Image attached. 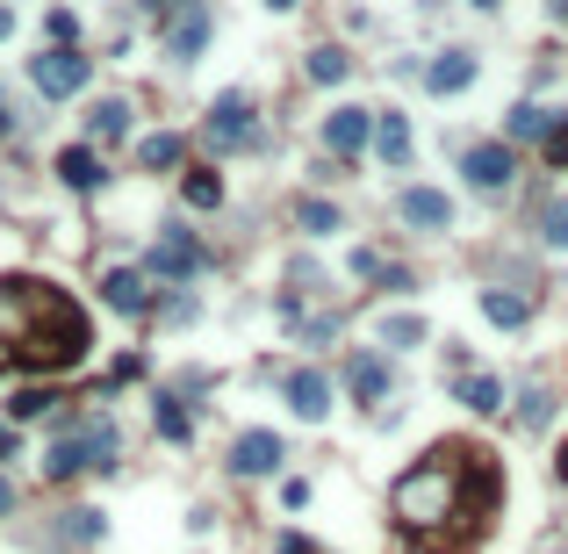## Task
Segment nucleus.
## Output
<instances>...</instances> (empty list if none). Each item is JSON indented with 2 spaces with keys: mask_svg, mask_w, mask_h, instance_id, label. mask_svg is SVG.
Wrapping results in <instances>:
<instances>
[{
  "mask_svg": "<svg viewBox=\"0 0 568 554\" xmlns=\"http://www.w3.org/2000/svg\"><path fill=\"white\" fill-rule=\"evenodd\" d=\"M461 461L468 447H431L417 468H403L389 483V511L403 533H439L447 519H461Z\"/></svg>",
  "mask_w": 568,
  "mask_h": 554,
  "instance_id": "obj_1",
  "label": "nucleus"
},
{
  "mask_svg": "<svg viewBox=\"0 0 568 554\" xmlns=\"http://www.w3.org/2000/svg\"><path fill=\"white\" fill-rule=\"evenodd\" d=\"M86 346H94V325H86V310L72 303L66 288H58V303L44 310V325L22 339L8 361L22 367V375H66V367H80L86 361Z\"/></svg>",
  "mask_w": 568,
  "mask_h": 554,
  "instance_id": "obj_2",
  "label": "nucleus"
},
{
  "mask_svg": "<svg viewBox=\"0 0 568 554\" xmlns=\"http://www.w3.org/2000/svg\"><path fill=\"white\" fill-rule=\"evenodd\" d=\"M122 461V433H116V417L108 411H86V417H72L66 433L51 439V453H44V475L51 483H72V475H86V468H116Z\"/></svg>",
  "mask_w": 568,
  "mask_h": 554,
  "instance_id": "obj_3",
  "label": "nucleus"
},
{
  "mask_svg": "<svg viewBox=\"0 0 568 554\" xmlns=\"http://www.w3.org/2000/svg\"><path fill=\"white\" fill-rule=\"evenodd\" d=\"M58 303V288L51 281H29V274H15V281H0V361L29 339L36 325H44V310Z\"/></svg>",
  "mask_w": 568,
  "mask_h": 554,
  "instance_id": "obj_4",
  "label": "nucleus"
},
{
  "mask_svg": "<svg viewBox=\"0 0 568 554\" xmlns=\"http://www.w3.org/2000/svg\"><path fill=\"white\" fill-rule=\"evenodd\" d=\"M202 144H209V152H252V144H267L252 94H245V87L216 94V102H209V116H202Z\"/></svg>",
  "mask_w": 568,
  "mask_h": 554,
  "instance_id": "obj_5",
  "label": "nucleus"
},
{
  "mask_svg": "<svg viewBox=\"0 0 568 554\" xmlns=\"http://www.w3.org/2000/svg\"><path fill=\"white\" fill-rule=\"evenodd\" d=\"M86 80H94V58L80 44H51V51L29 58V87L44 102H72V94H86Z\"/></svg>",
  "mask_w": 568,
  "mask_h": 554,
  "instance_id": "obj_6",
  "label": "nucleus"
},
{
  "mask_svg": "<svg viewBox=\"0 0 568 554\" xmlns=\"http://www.w3.org/2000/svg\"><path fill=\"white\" fill-rule=\"evenodd\" d=\"M209 267V245L194 238L188 224H166L158 231V245H152V260H144V274L152 281H173V288H180V281H194Z\"/></svg>",
  "mask_w": 568,
  "mask_h": 554,
  "instance_id": "obj_7",
  "label": "nucleus"
},
{
  "mask_svg": "<svg viewBox=\"0 0 568 554\" xmlns=\"http://www.w3.org/2000/svg\"><path fill=\"white\" fill-rule=\"evenodd\" d=\"M461 174L475 195H511L518 180V144L511 138H483V144H461Z\"/></svg>",
  "mask_w": 568,
  "mask_h": 554,
  "instance_id": "obj_8",
  "label": "nucleus"
},
{
  "mask_svg": "<svg viewBox=\"0 0 568 554\" xmlns=\"http://www.w3.org/2000/svg\"><path fill=\"white\" fill-rule=\"evenodd\" d=\"M158 30H166V58L173 66H194V58L209 51V36H216V15H209V0H180Z\"/></svg>",
  "mask_w": 568,
  "mask_h": 554,
  "instance_id": "obj_9",
  "label": "nucleus"
},
{
  "mask_svg": "<svg viewBox=\"0 0 568 554\" xmlns=\"http://www.w3.org/2000/svg\"><path fill=\"white\" fill-rule=\"evenodd\" d=\"M453 195L447 188H397V224L403 231H425V238H447L453 231Z\"/></svg>",
  "mask_w": 568,
  "mask_h": 554,
  "instance_id": "obj_10",
  "label": "nucleus"
},
{
  "mask_svg": "<svg viewBox=\"0 0 568 554\" xmlns=\"http://www.w3.org/2000/svg\"><path fill=\"white\" fill-rule=\"evenodd\" d=\"M281 397H288V411L303 417V425H324L331 403H339V381H331L324 367H288V375H281Z\"/></svg>",
  "mask_w": 568,
  "mask_h": 554,
  "instance_id": "obj_11",
  "label": "nucleus"
},
{
  "mask_svg": "<svg viewBox=\"0 0 568 554\" xmlns=\"http://www.w3.org/2000/svg\"><path fill=\"white\" fill-rule=\"evenodd\" d=\"M281 461H288V439L267 433V425H252V433L230 439V475L238 483H259V475H281Z\"/></svg>",
  "mask_w": 568,
  "mask_h": 554,
  "instance_id": "obj_12",
  "label": "nucleus"
},
{
  "mask_svg": "<svg viewBox=\"0 0 568 554\" xmlns=\"http://www.w3.org/2000/svg\"><path fill=\"white\" fill-rule=\"evenodd\" d=\"M317 138H324V152H331V158H345V166H353V158H360L367 144H375V108L339 102V108L324 116V130H317Z\"/></svg>",
  "mask_w": 568,
  "mask_h": 554,
  "instance_id": "obj_13",
  "label": "nucleus"
},
{
  "mask_svg": "<svg viewBox=\"0 0 568 554\" xmlns=\"http://www.w3.org/2000/svg\"><path fill=\"white\" fill-rule=\"evenodd\" d=\"M102 303L116 317H152L158 310L152 274H144V267H102Z\"/></svg>",
  "mask_w": 568,
  "mask_h": 554,
  "instance_id": "obj_14",
  "label": "nucleus"
},
{
  "mask_svg": "<svg viewBox=\"0 0 568 554\" xmlns=\"http://www.w3.org/2000/svg\"><path fill=\"white\" fill-rule=\"evenodd\" d=\"M389 353L381 346H360V353H345V389H353V403H367V411H381L389 403Z\"/></svg>",
  "mask_w": 568,
  "mask_h": 554,
  "instance_id": "obj_15",
  "label": "nucleus"
},
{
  "mask_svg": "<svg viewBox=\"0 0 568 554\" xmlns=\"http://www.w3.org/2000/svg\"><path fill=\"white\" fill-rule=\"evenodd\" d=\"M417 80H425L431 94H468V87H475V80H483V58L468 51V44H447V51L431 58V66L417 72Z\"/></svg>",
  "mask_w": 568,
  "mask_h": 554,
  "instance_id": "obj_16",
  "label": "nucleus"
},
{
  "mask_svg": "<svg viewBox=\"0 0 568 554\" xmlns=\"http://www.w3.org/2000/svg\"><path fill=\"white\" fill-rule=\"evenodd\" d=\"M152 433L166 439V447H188V439H194V411H188L180 389H158V397H152Z\"/></svg>",
  "mask_w": 568,
  "mask_h": 554,
  "instance_id": "obj_17",
  "label": "nucleus"
},
{
  "mask_svg": "<svg viewBox=\"0 0 568 554\" xmlns=\"http://www.w3.org/2000/svg\"><path fill=\"white\" fill-rule=\"evenodd\" d=\"M375 158L389 174H411V122H403V108L375 116Z\"/></svg>",
  "mask_w": 568,
  "mask_h": 554,
  "instance_id": "obj_18",
  "label": "nucleus"
},
{
  "mask_svg": "<svg viewBox=\"0 0 568 554\" xmlns=\"http://www.w3.org/2000/svg\"><path fill=\"white\" fill-rule=\"evenodd\" d=\"M130 116H138V108L122 102V94H102V102L86 108V144H122L130 138Z\"/></svg>",
  "mask_w": 568,
  "mask_h": 554,
  "instance_id": "obj_19",
  "label": "nucleus"
},
{
  "mask_svg": "<svg viewBox=\"0 0 568 554\" xmlns=\"http://www.w3.org/2000/svg\"><path fill=\"white\" fill-rule=\"evenodd\" d=\"M180 166H188V138H180V130L138 138V174H180Z\"/></svg>",
  "mask_w": 568,
  "mask_h": 554,
  "instance_id": "obj_20",
  "label": "nucleus"
},
{
  "mask_svg": "<svg viewBox=\"0 0 568 554\" xmlns=\"http://www.w3.org/2000/svg\"><path fill=\"white\" fill-rule=\"evenodd\" d=\"M58 180H66L72 195H94L108 180V166H102V152H94V144H66V152H58Z\"/></svg>",
  "mask_w": 568,
  "mask_h": 554,
  "instance_id": "obj_21",
  "label": "nucleus"
},
{
  "mask_svg": "<svg viewBox=\"0 0 568 554\" xmlns=\"http://www.w3.org/2000/svg\"><path fill=\"white\" fill-rule=\"evenodd\" d=\"M483 317H489L497 331H525V325H533V295H525V288H504V281H497V288H483Z\"/></svg>",
  "mask_w": 568,
  "mask_h": 554,
  "instance_id": "obj_22",
  "label": "nucleus"
},
{
  "mask_svg": "<svg viewBox=\"0 0 568 554\" xmlns=\"http://www.w3.org/2000/svg\"><path fill=\"white\" fill-rule=\"evenodd\" d=\"M375 339H381V353H411V346H425V339H431V325L417 310H381Z\"/></svg>",
  "mask_w": 568,
  "mask_h": 554,
  "instance_id": "obj_23",
  "label": "nucleus"
},
{
  "mask_svg": "<svg viewBox=\"0 0 568 554\" xmlns=\"http://www.w3.org/2000/svg\"><path fill=\"white\" fill-rule=\"evenodd\" d=\"M453 397H461L475 417H497V411H504V381H497V375H475V367H468V375H453Z\"/></svg>",
  "mask_w": 568,
  "mask_h": 554,
  "instance_id": "obj_24",
  "label": "nucleus"
},
{
  "mask_svg": "<svg viewBox=\"0 0 568 554\" xmlns=\"http://www.w3.org/2000/svg\"><path fill=\"white\" fill-rule=\"evenodd\" d=\"M547 130H554V108H540V102H511V116H504L511 144H547Z\"/></svg>",
  "mask_w": 568,
  "mask_h": 554,
  "instance_id": "obj_25",
  "label": "nucleus"
},
{
  "mask_svg": "<svg viewBox=\"0 0 568 554\" xmlns=\"http://www.w3.org/2000/svg\"><path fill=\"white\" fill-rule=\"evenodd\" d=\"M511 417H518V433H547L554 389H547V381H525V389H518V403H511Z\"/></svg>",
  "mask_w": 568,
  "mask_h": 554,
  "instance_id": "obj_26",
  "label": "nucleus"
},
{
  "mask_svg": "<svg viewBox=\"0 0 568 554\" xmlns=\"http://www.w3.org/2000/svg\"><path fill=\"white\" fill-rule=\"evenodd\" d=\"M295 231H303V238H331V231H345V216L324 195H303V202H295Z\"/></svg>",
  "mask_w": 568,
  "mask_h": 554,
  "instance_id": "obj_27",
  "label": "nucleus"
},
{
  "mask_svg": "<svg viewBox=\"0 0 568 554\" xmlns=\"http://www.w3.org/2000/svg\"><path fill=\"white\" fill-rule=\"evenodd\" d=\"M180 202L188 209H224V174H216V166H188V174H180Z\"/></svg>",
  "mask_w": 568,
  "mask_h": 554,
  "instance_id": "obj_28",
  "label": "nucleus"
},
{
  "mask_svg": "<svg viewBox=\"0 0 568 554\" xmlns=\"http://www.w3.org/2000/svg\"><path fill=\"white\" fill-rule=\"evenodd\" d=\"M345 72H353V58H345L339 44H317V51L303 58V80H317V87H339Z\"/></svg>",
  "mask_w": 568,
  "mask_h": 554,
  "instance_id": "obj_29",
  "label": "nucleus"
},
{
  "mask_svg": "<svg viewBox=\"0 0 568 554\" xmlns=\"http://www.w3.org/2000/svg\"><path fill=\"white\" fill-rule=\"evenodd\" d=\"M51 403H58L51 381H29V389H15V397H8V417H15V425H36V417L51 411Z\"/></svg>",
  "mask_w": 568,
  "mask_h": 554,
  "instance_id": "obj_30",
  "label": "nucleus"
},
{
  "mask_svg": "<svg viewBox=\"0 0 568 554\" xmlns=\"http://www.w3.org/2000/svg\"><path fill=\"white\" fill-rule=\"evenodd\" d=\"M58 533H66L72 547H94V540L108 533V519L94 511V504H80V511H66V519H58Z\"/></svg>",
  "mask_w": 568,
  "mask_h": 554,
  "instance_id": "obj_31",
  "label": "nucleus"
},
{
  "mask_svg": "<svg viewBox=\"0 0 568 554\" xmlns=\"http://www.w3.org/2000/svg\"><path fill=\"white\" fill-rule=\"evenodd\" d=\"M540 238H547L554 252H568V195H547V202H540Z\"/></svg>",
  "mask_w": 568,
  "mask_h": 554,
  "instance_id": "obj_32",
  "label": "nucleus"
},
{
  "mask_svg": "<svg viewBox=\"0 0 568 554\" xmlns=\"http://www.w3.org/2000/svg\"><path fill=\"white\" fill-rule=\"evenodd\" d=\"M44 36H51V44H80V15H72V8H51V15H44Z\"/></svg>",
  "mask_w": 568,
  "mask_h": 554,
  "instance_id": "obj_33",
  "label": "nucleus"
},
{
  "mask_svg": "<svg viewBox=\"0 0 568 554\" xmlns=\"http://www.w3.org/2000/svg\"><path fill=\"white\" fill-rule=\"evenodd\" d=\"M540 152H547V166H568V116H554V130H547Z\"/></svg>",
  "mask_w": 568,
  "mask_h": 554,
  "instance_id": "obj_34",
  "label": "nucleus"
},
{
  "mask_svg": "<svg viewBox=\"0 0 568 554\" xmlns=\"http://www.w3.org/2000/svg\"><path fill=\"white\" fill-rule=\"evenodd\" d=\"M381 267H389V260H381L375 245H360V252H353V274H360V281H381Z\"/></svg>",
  "mask_w": 568,
  "mask_h": 554,
  "instance_id": "obj_35",
  "label": "nucleus"
},
{
  "mask_svg": "<svg viewBox=\"0 0 568 554\" xmlns=\"http://www.w3.org/2000/svg\"><path fill=\"white\" fill-rule=\"evenodd\" d=\"M0 461H22V425L15 417H0Z\"/></svg>",
  "mask_w": 568,
  "mask_h": 554,
  "instance_id": "obj_36",
  "label": "nucleus"
},
{
  "mask_svg": "<svg viewBox=\"0 0 568 554\" xmlns=\"http://www.w3.org/2000/svg\"><path fill=\"white\" fill-rule=\"evenodd\" d=\"M381 288H389V295H411L417 274H411V267H381Z\"/></svg>",
  "mask_w": 568,
  "mask_h": 554,
  "instance_id": "obj_37",
  "label": "nucleus"
},
{
  "mask_svg": "<svg viewBox=\"0 0 568 554\" xmlns=\"http://www.w3.org/2000/svg\"><path fill=\"white\" fill-rule=\"evenodd\" d=\"M281 504H288V511H303V504H310V483H303V475H288V483H281Z\"/></svg>",
  "mask_w": 568,
  "mask_h": 554,
  "instance_id": "obj_38",
  "label": "nucleus"
},
{
  "mask_svg": "<svg viewBox=\"0 0 568 554\" xmlns=\"http://www.w3.org/2000/svg\"><path fill=\"white\" fill-rule=\"evenodd\" d=\"M138 375H144V361H138V353H122V361L108 367V381H138Z\"/></svg>",
  "mask_w": 568,
  "mask_h": 554,
  "instance_id": "obj_39",
  "label": "nucleus"
},
{
  "mask_svg": "<svg viewBox=\"0 0 568 554\" xmlns=\"http://www.w3.org/2000/svg\"><path fill=\"white\" fill-rule=\"evenodd\" d=\"M439 353H447V375H468V346H461V339H447Z\"/></svg>",
  "mask_w": 568,
  "mask_h": 554,
  "instance_id": "obj_40",
  "label": "nucleus"
},
{
  "mask_svg": "<svg viewBox=\"0 0 568 554\" xmlns=\"http://www.w3.org/2000/svg\"><path fill=\"white\" fill-rule=\"evenodd\" d=\"M173 8H180V0H138V15H152V22H166Z\"/></svg>",
  "mask_w": 568,
  "mask_h": 554,
  "instance_id": "obj_41",
  "label": "nucleus"
},
{
  "mask_svg": "<svg viewBox=\"0 0 568 554\" xmlns=\"http://www.w3.org/2000/svg\"><path fill=\"white\" fill-rule=\"evenodd\" d=\"M274 554H317V547H310L303 533H288V540H274Z\"/></svg>",
  "mask_w": 568,
  "mask_h": 554,
  "instance_id": "obj_42",
  "label": "nucleus"
},
{
  "mask_svg": "<svg viewBox=\"0 0 568 554\" xmlns=\"http://www.w3.org/2000/svg\"><path fill=\"white\" fill-rule=\"evenodd\" d=\"M15 36V0H0V44Z\"/></svg>",
  "mask_w": 568,
  "mask_h": 554,
  "instance_id": "obj_43",
  "label": "nucleus"
},
{
  "mask_svg": "<svg viewBox=\"0 0 568 554\" xmlns=\"http://www.w3.org/2000/svg\"><path fill=\"white\" fill-rule=\"evenodd\" d=\"M554 483L568 490V439H561V453H554Z\"/></svg>",
  "mask_w": 568,
  "mask_h": 554,
  "instance_id": "obj_44",
  "label": "nucleus"
},
{
  "mask_svg": "<svg viewBox=\"0 0 568 554\" xmlns=\"http://www.w3.org/2000/svg\"><path fill=\"white\" fill-rule=\"evenodd\" d=\"M8 511H15V483H8V475H0V519H8Z\"/></svg>",
  "mask_w": 568,
  "mask_h": 554,
  "instance_id": "obj_45",
  "label": "nucleus"
},
{
  "mask_svg": "<svg viewBox=\"0 0 568 554\" xmlns=\"http://www.w3.org/2000/svg\"><path fill=\"white\" fill-rule=\"evenodd\" d=\"M8 130H15V116H8V102H0V138H8Z\"/></svg>",
  "mask_w": 568,
  "mask_h": 554,
  "instance_id": "obj_46",
  "label": "nucleus"
},
{
  "mask_svg": "<svg viewBox=\"0 0 568 554\" xmlns=\"http://www.w3.org/2000/svg\"><path fill=\"white\" fill-rule=\"evenodd\" d=\"M267 8H274V15H288V8H303V0H267Z\"/></svg>",
  "mask_w": 568,
  "mask_h": 554,
  "instance_id": "obj_47",
  "label": "nucleus"
},
{
  "mask_svg": "<svg viewBox=\"0 0 568 554\" xmlns=\"http://www.w3.org/2000/svg\"><path fill=\"white\" fill-rule=\"evenodd\" d=\"M554 22H561V30H568V0H554Z\"/></svg>",
  "mask_w": 568,
  "mask_h": 554,
  "instance_id": "obj_48",
  "label": "nucleus"
},
{
  "mask_svg": "<svg viewBox=\"0 0 568 554\" xmlns=\"http://www.w3.org/2000/svg\"><path fill=\"white\" fill-rule=\"evenodd\" d=\"M468 8H483V15H489V8H504V0H468Z\"/></svg>",
  "mask_w": 568,
  "mask_h": 554,
  "instance_id": "obj_49",
  "label": "nucleus"
},
{
  "mask_svg": "<svg viewBox=\"0 0 568 554\" xmlns=\"http://www.w3.org/2000/svg\"><path fill=\"white\" fill-rule=\"evenodd\" d=\"M540 554H568V547H561V540H547V547H540Z\"/></svg>",
  "mask_w": 568,
  "mask_h": 554,
  "instance_id": "obj_50",
  "label": "nucleus"
}]
</instances>
